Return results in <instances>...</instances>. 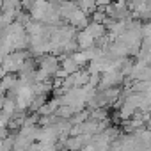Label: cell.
Segmentation results:
<instances>
[{
    "mask_svg": "<svg viewBox=\"0 0 151 151\" xmlns=\"http://www.w3.org/2000/svg\"><path fill=\"white\" fill-rule=\"evenodd\" d=\"M32 55H30V52H13V53H9L4 60H2V69H4V73L6 75H18L20 73V69H22V66H23V62L27 60V59H30Z\"/></svg>",
    "mask_w": 151,
    "mask_h": 151,
    "instance_id": "cell-1",
    "label": "cell"
},
{
    "mask_svg": "<svg viewBox=\"0 0 151 151\" xmlns=\"http://www.w3.org/2000/svg\"><path fill=\"white\" fill-rule=\"evenodd\" d=\"M124 75L121 71H116V69H109L105 71L103 75H100V91L103 89H114V87H119L123 82H124Z\"/></svg>",
    "mask_w": 151,
    "mask_h": 151,
    "instance_id": "cell-2",
    "label": "cell"
},
{
    "mask_svg": "<svg viewBox=\"0 0 151 151\" xmlns=\"http://www.w3.org/2000/svg\"><path fill=\"white\" fill-rule=\"evenodd\" d=\"M36 62H37V69L45 71L48 77H52V78L55 77V73L60 69V60H59V57L53 55V53L43 55V57L36 59Z\"/></svg>",
    "mask_w": 151,
    "mask_h": 151,
    "instance_id": "cell-3",
    "label": "cell"
},
{
    "mask_svg": "<svg viewBox=\"0 0 151 151\" xmlns=\"http://www.w3.org/2000/svg\"><path fill=\"white\" fill-rule=\"evenodd\" d=\"M77 4V2H75ZM66 22L69 23V27H73V29H80V30H84L87 25H89V16L86 14V13H82L78 7H75L69 14H68V18H66Z\"/></svg>",
    "mask_w": 151,
    "mask_h": 151,
    "instance_id": "cell-4",
    "label": "cell"
},
{
    "mask_svg": "<svg viewBox=\"0 0 151 151\" xmlns=\"http://www.w3.org/2000/svg\"><path fill=\"white\" fill-rule=\"evenodd\" d=\"M75 41H77V45H78V50L80 52H86V50H89V48H93V46H96V39L84 29V30H80V32H77V37H75Z\"/></svg>",
    "mask_w": 151,
    "mask_h": 151,
    "instance_id": "cell-5",
    "label": "cell"
},
{
    "mask_svg": "<svg viewBox=\"0 0 151 151\" xmlns=\"http://www.w3.org/2000/svg\"><path fill=\"white\" fill-rule=\"evenodd\" d=\"M59 60H60V69H64L68 75H73V73H77V71L82 69L77 62H75V59L71 55H60Z\"/></svg>",
    "mask_w": 151,
    "mask_h": 151,
    "instance_id": "cell-6",
    "label": "cell"
},
{
    "mask_svg": "<svg viewBox=\"0 0 151 151\" xmlns=\"http://www.w3.org/2000/svg\"><path fill=\"white\" fill-rule=\"evenodd\" d=\"M0 112H2L4 116H7L9 117V121L20 112L18 110V107H16V101H14V98H11V96H6V100H4V105H2V110H0Z\"/></svg>",
    "mask_w": 151,
    "mask_h": 151,
    "instance_id": "cell-7",
    "label": "cell"
},
{
    "mask_svg": "<svg viewBox=\"0 0 151 151\" xmlns=\"http://www.w3.org/2000/svg\"><path fill=\"white\" fill-rule=\"evenodd\" d=\"M20 86V78H18V75H6V77L0 80V87H2V91H9L13 93L16 87Z\"/></svg>",
    "mask_w": 151,
    "mask_h": 151,
    "instance_id": "cell-8",
    "label": "cell"
},
{
    "mask_svg": "<svg viewBox=\"0 0 151 151\" xmlns=\"http://www.w3.org/2000/svg\"><path fill=\"white\" fill-rule=\"evenodd\" d=\"M86 30L98 41V39H101L103 36H107V29H105V25H101V23H94V22H89V25L86 27Z\"/></svg>",
    "mask_w": 151,
    "mask_h": 151,
    "instance_id": "cell-9",
    "label": "cell"
},
{
    "mask_svg": "<svg viewBox=\"0 0 151 151\" xmlns=\"http://www.w3.org/2000/svg\"><path fill=\"white\" fill-rule=\"evenodd\" d=\"M89 119L98 121V123L109 121V109H94V110H89Z\"/></svg>",
    "mask_w": 151,
    "mask_h": 151,
    "instance_id": "cell-10",
    "label": "cell"
},
{
    "mask_svg": "<svg viewBox=\"0 0 151 151\" xmlns=\"http://www.w3.org/2000/svg\"><path fill=\"white\" fill-rule=\"evenodd\" d=\"M77 7H78L82 13H86L87 16H89V14H93V13L98 9L96 2H87V0H80V2H77Z\"/></svg>",
    "mask_w": 151,
    "mask_h": 151,
    "instance_id": "cell-11",
    "label": "cell"
},
{
    "mask_svg": "<svg viewBox=\"0 0 151 151\" xmlns=\"http://www.w3.org/2000/svg\"><path fill=\"white\" fill-rule=\"evenodd\" d=\"M82 151H98V149H96V146H94V144H87Z\"/></svg>",
    "mask_w": 151,
    "mask_h": 151,
    "instance_id": "cell-12",
    "label": "cell"
},
{
    "mask_svg": "<svg viewBox=\"0 0 151 151\" xmlns=\"http://www.w3.org/2000/svg\"><path fill=\"white\" fill-rule=\"evenodd\" d=\"M2 4H4V2H0V14H2Z\"/></svg>",
    "mask_w": 151,
    "mask_h": 151,
    "instance_id": "cell-13",
    "label": "cell"
},
{
    "mask_svg": "<svg viewBox=\"0 0 151 151\" xmlns=\"http://www.w3.org/2000/svg\"><path fill=\"white\" fill-rule=\"evenodd\" d=\"M66 151H69V149H66Z\"/></svg>",
    "mask_w": 151,
    "mask_h": 151,
    "instance_id": "cell-14",
    "label": "cell"
}]
</instances>
